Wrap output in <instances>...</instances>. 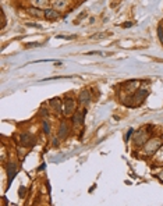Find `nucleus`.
Wrapping results in <instances>:
<instances>
[{
    "instance_id": "nucleus-5",
    "label": "nucleus",
    "mask_w": 163,
    "mask_h": 206,
    "mask_svg": "<svg viewBox=\"0 0 163 206\" xmlns=\"http://www.w3.org/2000/svg\"><path fill=\"white\" fill-rule=\"evenodd\" d=\"M15 173H17V169L14 165H9V169H7V174H9V181L11 183L13 178L15 177Z\"/></svg>"
},
{
    "instance_id": "nucleus-7",
    "label": "nucleus",
    "mask_w": 163,
    "mask_h": 206,
    "mask_svg": "<svg viewBox=\"0 0 163 206\" xmlns=\"http://www.w3.org/2000/svg\"><path fill=\"white\" fill-rule=\"evenodd\" d=\"M45 17L48 20H56L57 17H59V14L56 13L54 10H46V11H45Z\"/></svg>"
},
{
    "instance_id": "nucleus-9",
    "label": "nucleus",
    "mask_w": 163,
    "mask_h": 206,
    "mask_svg": "<svg viewBox=\"0 0 163 206\" xmlns=\"http://www.w3.org/2000/svg\"><path fill=\"white\" fill-rule=\"evenodd\" d=\"M68 132V127L66 123H61V125H60V131H59V137L60 138H64L66 135H67Z\"/></svg>"
},
{
    "instance_id": "nucleus-3",
    "label": "nucleus",
    "mask_w": 163,
    "mask_h": 206,
    "mask_svg": "<svg viewBox=\"0 0 163 206\" xmlns=\"http://www.w3.org/2000/svg\"><path fill=\"white\" fill-rule=\"evenodd\" d=\"M74 107H75V102L72 100V99H66L64 102V113L66 114H70L74 111Z\"/></svg>"
},
{
    "instance_id": "nucleus-15",
    "label": "nucleus",
    "mask_w": 163,
    "mask_h": 206,
    "mask_svg": "<svg viewBox=\"0 0 163 206\" xmlns=\"http://www.w3.org/2000/svg\"><path fill=\"white\" fill-rule=\"evenodd\" d=\"M159 36H160V41L163 42V31H162V28H159Z\"/></svg>"
},
{
    "instance_id": "nucleus-2",
    "label": "nucleus",
    "mask_w": 163,
    "mask_h": 206,
    "mask_svg": "<svg viewBox=\"0 0 163 206\" xmlns=\"http://www.w3.org/2000/svg\"><path fill=\"white\" fill-rule=\"evenodd\" d=\"M159 146H160V141H159V139H152V141L145 146V151L148 152V153H153Z\"/></svg>"
},
{
    "instance_id": "nucleus-1",
    "label": "nucleus",
    "mask_w": 163,
    "mask_h": 206,
    "mask_svg": "<svg viewBox=\"0 0 163 206\" xmlns=\"http://www.w3.org/2000/svg\"><path fill=\"white\" fill-rule=\"evenodd\" d=\"M36 142V138L32 137L31 134H21V143L24 146H34Z\"/></svg>"
},
{
    "instance_id": "nucleus-10",
    "label": "nucleus",
    "mask_w": 163,
    "mask_h": 206,
    "mask_svg": "<svg viewBox=\"0 0 163 206\" xmlns=\"http://www.w3.org/2000/svg\"><path fill=\"white\" fill-rule=\"evenodd\" d=\"M28 11H29V14L35 15V17H43L45 15V13H42L41 10H38V9H29Z\"/></svg>"
},
{
    "instance_id": "nucleus-11",
    "label": "nucleus",
    "mask_w": 163,
    "mask_h": 206,
    "mask_svg": "<svg viewBox=\"0 0 163 206\" xmlns=\"http://www.w3.org/2000/svg\"><path fill=\"white\" fill-rule=\"evenodd\" d=\"M32 3L35 6H38V7H43V6H46V0H32Z\"/></svg>"
},
{
    "instance_id": "nucleus-4",
    "label": "nucleus",
    "mask_w": 163,
    "mask_h": 206,
    "mask_svg": "<svg viewBox=\"0 0 163 206\" xmlns=\"http://www.w3.org/2000/svg\"><path fill=\"white\" fill-rule=\"evenodd\" d=\"M84 117H85V111L82 110V111H77L74 117H72V121L75 124H82L84 123Z\"/></svg>"
},
{
    "instance_id": "nucleus-12",
    "label": "nucleus",
    "mask_w": 163,
    "mask_h": 206,
    "mask_svg": "<svg viewBox=\"0 0 163 206\" xmlns=\"http://www.w3.org/2000/svg\"><path fill=\"white\" fill-rule=\"evenodd\" d=\"M64 3H66V0H57V1L54 3V7H56V9H61L64 6Z\"/></svg>"
},
{
    "instance_id": "nucleus-14",
    "label": "nucleus",
    "mask_w": 163,
    "mask_h": 206,
    "mask_svg": "<svg viewBox=\"0 0 163 206\" xmlns=\"http://www.w3.org/2000/svg\"><path fill=\"white\" fill-rule=\"evenodd\" d=\"M20 195H21V197H24V195H25V188H24V187L20 188Z\"/></svg>"
},
{
    "instance_id": "nucleus-8",
    "label": "nucleus",
    "mask_w": 163,
    "mask_h": 206,
    "mask_svg": "<svg viewBox=\"0 0 163 206\" xmlns=\"http://www.w3.org/2000/svg\"><path fill=\"white\" fill-rule=\"evenodd\" d=\"M50 105H52V107H53L57 113H60L61 111V107H60V100L57 99V98H54V99H52L50 100Z\"/></svg>"
},
{
    "instance_id": "nucleus-16",
    "label": "nucleus",
    "mask_w": 163,
    "mask_h": 206,
    "mask_svg": "<svg viewBox=\"0 0 163 206\" xmlns=\"http://www.w3.org/2000/svg\"><path fill=\"white\" fill-rule=\"evenodd\" d=\"M159 177H160V180H162V181H163V171H162V173H160V175H159Z\"/></svg>"
},
{
    "instance_id": "nucleus-6",
    "label": "nucleus",
    "mask_w": 163,
    "mask_h": 206,
    "mask_svg": "<svg viewBox=\"0 0 163 206\" xmlns=\"http://www.w3.org/2000/svg\"><path fill=\"white\" fill-rule=\"evenodd\" d=\"M91 100V95L88 91H82L81 93H80V102L81 103H88V102Z\"/></svg>"
},
{
    "instance_id": "nucleus-13",
    "label": "nucleus",
    "mask_w": 163,
    "mask_h": 206,
    "mask_svg": "<svg viewBox=\"0 0 163 206\" xmlns=\"http://www.w3.org/2000/svg\"><path fill=\"white\" fill-rule=\"evenodd\" d=\"M43 128H45V132L46 134H49V123H48V121H45V123H43Z\"/></svg>"
}]
</instances>
